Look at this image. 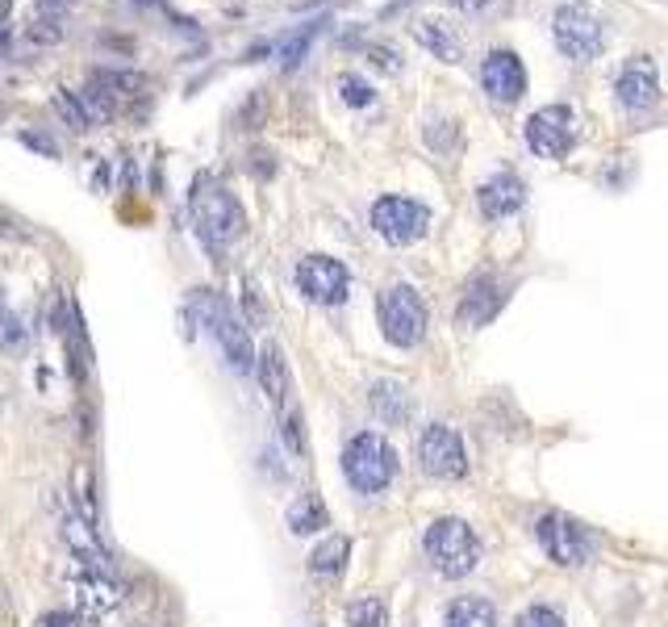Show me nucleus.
Masks as SVG:
<instances>
[{
    "label": "nucleus",
    "instance_id": "f257e3e1",
    "mask_svg": "<svg viewBox=\"0 0 668 627\" xmlns=\"http://www.w3.org/2000/svg\"><path fill=\"white\" fill-rule=\"evenodd\" d=\"M188 214H193V226H197L201 243L213 247V251L230 247L247 230V214H243V205H238V197L226 189L222 180H213V176H197L193 180V193H188Z\"/></svg>",
    "mask_w": 668,
    "mask_h": 627
},
{
    "label": "nucleus",
    "instance_id": "f03ea898",
    "mask_svg": "<svg viewBox=\"0 0 668 627\" xmlns=\"http://www.w3.org/2000/svg\"><path fill=\"white\" fill-rule=\"evenodd\" d=\"M343 477L355 494H385L397 477V452L389 448V439L376 431L351 435L343 448Z\"/></svg>",
    "mask_w": 668,
    "mask_h": 627
},
{
    "label": "nucleus",
    "instance_id": "7ed1b4c3",
    "mask_svg": "<svg viewBox=\"0 0 668 627\" xmlns=\"http://www.w3.org/2000/svg\"><path fill=\"white\" fill-rule=\"evenodd\" d=\"M193 310L213 331V339H218L222 356H226V364L234 368V373H251V368H255V347H251V335H247V322L230 310V301L222 293H213V289H197L193 293Z\"/></svg>",
    "mask_w": 668,
    "mask_h": 627
},
{
    "label": "nucleus",
    "instance_id": "20e7f679",
    "mask_svg": "<svg viewBox=\"0 0 668 627\" xmlns=\"http://www.w3.org/2000/svg\"><path fill=\"white\" fill-rule=\"evenodd\" d=\"M426 556H431L435 573L443 577H468L476 565H481V540H476V531L464 523V519H435L426 527V540H422Z\"/></svg>",
    "mask_w": 668,
    "mask_h": 627
},
{
    "label": "nucleus",
    "instance_id": "39448f33",
    "mask_svg": "<svg viewBox=\"0 0 668 627\" xmlns=\"http://www.w3.org/2000/svg\"><path fill=\"white\" fill-rule=\"evenodd\" d=\"M376 310H380V331H385V339L393 347H418L422 343L431 314H426V301L418 297L414 285H389L385 293H380Z\"/></svg>",
    "mask_w": 668,
    "mask_h": 627
},
{
    "label": "nucleus",
    "instance_id": "423d86ee",
    "mask_svg": "<svg viewBox=\"0 0 668 627\" xmlns=\"http://www.w3.org/2000/svg\"><path fill=\"white\" fill-rule=\"evenodd\" d=\"M535 540L547 552V561H556L564 569H577L593 556V531L581 519L564 515V510H547L535 523Z\"/></svg>",
    "mask_w": 668,
    "mask_h": 627
},
{
    "label": "nucleus",
    "instance_id": "0eeeda50",
    "mask_svg": "<svg viewBox=\"0 0 668 627\" xmlns=\"http://www.w3.org/2000/svg\"><path fill=\"white\" fill-rule=\"evenodd\" d=\"M552 34H556V46L564 51V59L572 63H589L602 55V42H606V26L602 17L593 13L589 5H560L556 17H552Z\"/></svg>",
    "mask_w": 668,
    "mask_h": 627
},
{
    "label": "nucleus",
    "instance_id": "6e6552de",
    "mask_svg": "<svg viewBox=\"0 0 668 627\" xmlns=\"http://www.w3.org/2000/svg\"><path fill=\"white\" fill-rule=\"evenodd\" d=\"M63 582L71 590V602H76V611L88 615V619H105L122 607V586L113 582V573L105 569H92L76 556H67V569H63Z\"/></svg>",
    "mask_w": 668,
    "mask_h": 627
},
{
    "label": "nucleus",
    "instance_id": "1a4fd4ad",
    "mask_svg": "<svg viewBox=\"0 0 668 627\" xmlns=\"http://www.w3.org/2000/svg\"><path fill=\"white\" fill-rule=\"evenodd\" d=\"M431 226V209L422 201H410V197H380L372 205V230L389 247H410L426 235Z\"/></svg>",
    "mask_w": 668,
    "mask_h": 627
},
{
    "label": "nucleus",
    "instance_id": "9d476101",
    "mask_svg": "<svg viewBox=\"0 0 668 627\" xmlns=\"http://www.w3.org/2000/svg\"><path fill=\"white\" fill-rule=\"evenodd\" d=\"M414 452H418V469H422L426 477L451 481V477H464V473H468L464 439H460V431H451V427H443V423L422 427Z\"/></svg>",
    "mask_w": 668,
    "mask_h": 627
},
{
    "label": "nucleus",
    "instance_id": "9b49d317",
    "mask_svg": "<svg viewBox=\"0 0 668 627\" xmlns=\"http://www.w3.org/2000/svg\"><path fill=\"white\" fill-rule=\"evenodd\" d=\"M577 143V118L568 105H543L527 118V147L543 159H564Z\"/></svg>",
    "mask_w": 668,
    "mask_h": 627
},
{
    "label": "nucleus",
    "instance_id": "f8f14e48",
    "mask_svg": "<svg viewBox=\"0 0 668 627\" xmlns=\"http://www.w3.org/2000/svg\"><path fill=\"white\" fill-rule=\"evenodd\" d=\"M297 289L309 301H318V306H343L351 289V272L339 260H330V255H305L297 264Z\"/></svg>",
    "mask_w": 668,
    "mask_h": 627
},
{
    "label": "nucleus",
    "instance_id": "ddd939ff",
    "mask_svg": "<svg viewBox=\"0 0 668 627\" xmlns=\"http://www.w3.org/2000/svg\"><path fill=\"white\" fill-rule=\"evenodd\" d=\"M506 293H510V281H501L497 272H476L472 281L464 285V297H460V310L456 318L464 327H485V322L506 306Z\"/></svg>",
    "mask_w": 668,
    "mask_h": 627
},
{
    "label": "nucleus",
    "instance_id": "4468645a",
    "mask_svg": "<svg viewBox=\"0 0 668 627\" xmlns=\"http://www.w3.org/2000/svg\"><path fill=\"white\" fill-rule=\"evenodd\" d=\"M481 84L493 101L510 105L527 92V67H522V59L514 51H489L481 59Z\"/></svg>",
    "mask_w": 668,
    "mask_h": 627
},
{
    "label": "nucleus",
    "instance_id": "2eb2a0df",
    "mask_svg": "<svg viewBox=\"0 0 668 627\" xmlns=\"http://www.w3.org/2000/svg\"><path fill=\"white\" fill-rule=\"evenodd\" d=\"M59 531H63V544H67V552L76 556V561L113 573V561H109V552H105V544H101V536H97V527H92L84 515H63V519H59Z\"/></svg>",
    "mask_w": 668,
    "mask_h": 627
},
{
    "label": "nucleus",
    "instance_id": "dca6fc26",
    "mask_svg": "<svg viewBox=\"0 0 668 627\" xmlns=\"http://www.w3.org/2000/svg\"><path fill=\"white\" fill-rule=\"evenodd\" d=\"M656 92H660V80H656V67L648 59H631L623 72H618L614 80V97L623 109H648L656 101Z\"/></svg>",
    "mask_w": 668,
    "mask_h": 627
},
{
    "label": "nucleus",
    "instance_id": "f3484780",
    "mask_svg": "<svg viewBox=\"0 0 668 627\" xmlns=\"http://www.w3.org/2000/svg\"><path fill=\"white\" fill-rule=\"evenodd\" d=\"M476 201H481L485 218H510L522 209V201H527V184H522L514 172H497L476 189Z\"/></svg>",
    "mask_w": 668,
    "mask_h": 627
},
{
    "label": "nucleus",
    "instance_id": "a211bd4d",
    "mask_svg": "<svg viewBox=\"0 0 668 627\" xmlns=\"http://www.w3.org/2000/svg\"><path fill=\"white\" fill-rule=\"evenodd\" d=\"M414 38L431 51L439 63H460L464 59V38L451 21H439V17H422L414 26Z\"/></svg>",
    "mask_w": 668,
    "mask_h": 627
},
{
    "label": "nucleus",
    "instance_id": "6ab92c4d",
    "mask_svg": "<svg viewBox=\"0 0 668 627\" xmlns=\"http://www.w3.org/2000/svg\"><path fill=\"white\" fill-rule=\"evenodd\" d=\"M255 373H259V385H264V393H268V402H272V406H284V402H289V389H293V381H289V360H284V352H280L276 343H264V347H259Z\"/></svg>",
    "mask_w": 668,
    "mask_h": 627
},
{
    "label": "nucleus",
    "instance_id": "aec40b11",
    "mask_svg": "<svg viewBox=\"0 0 668 627\" xmlns=\"http://www.w3.org/2000/svg\"><path fill=\"white\" fill-rule=\"evenodd\" d=\"M443 627H497V611L481 594H460L443 607Z\"/></svg>",
    "mask_w": 668,
    "mask_h": 627
},
{
    "label": "nucleus",
    "instance_id": "412c9836",
    "mask_svg": "<svg viewBox=\"0 0 668 627\" xmlns=\"http://www.w3.org/2000/svg\"><path fill=\"white\" fill-rule=\"evenodd\" d=\"M368 402H372L380 423H389V427H401L405 418H410V393H405L401 381H376L368 389Z\"/></svg>",
    "mask_w": 668,
    "mask_h": 627
},
{
    "label": "nucleus",
    "instance_id": "4be33fe9",
    "mask_svg": "<svg viewBox=\"0 0 668 627\" xmlns=\"http://www.w3.org/2000/svg\"><path fill=\"white\" fill-rule=\"evenodd\" d=\"M347 556H351V540L347 536H330V540H322L314 552H309V573L330 582V577H339L347 569Z\"/></svg>",
    "mask_w": 668,
    "mask_h": 627
},
{
    "label": "nucleus",
    "instance_id": "5701e85b",
    "mask_svg": "<svg viewBox=\"0 0 668 627\" xmlns=\"http://www.w3.org/2000/svg\"><path fill=\"white\" fill-rule=\"evenodd\" d=\"M284 523H289L293 536H314V531H322V527L330 523V515H326V506H322L318 494H301V498L289 506Z\"/></svg>",
    "mask_w": 668,
    "mask_h": 627
},
{
    "label": "nucleus",
    "instance_id": "b1692460",
    "mask_svg": "<svg viewBox=\"0 0 668 627\" xmlns=\"http://www.w3.org/2000/svg\"><path fill=\"white\" fill-rule=\"evenodd\" d=\"M347 623L351 627H389V607H385V598H351L347 602Z\"/></svg>",
    "mask_w": 668,
    "mask_h": 627
},
{
    "label": "nucleus",
    "instance_id": "393cba45",
    "mask_svg": "<svg viewBox=\"0 0 668 627\" xmlns=\"http://www.w3.org/2000/svg\"><path fill=\"white\" fill-rule=\"evenodd\" d=\"M71 498L80 502V515L88 523H97V485H92V464L80 460L76 473H71Z\"/></svg>",
    "mask_w": 668,
    "mask_h": 627
},
{
    "label": "nucleus",
    "instance_id": "a878e982",
    "mask_svg": "<svg viewBox=\"0 0 668 627\" xmlns=\"http://www.w3.org/2000/svg\"><path fill=\"white\" fill-rule=\"evenodd\" d=\"M314 38H318V26H301L297 34H289L276 46V59H280L284 72H293V67L305 59V51H309V42H314Z\"/></svg>",
    "mask_w": 668,
    "mask_h": 627
},
{
    "label": "nucleus",
    "instance_id": "bb28decb",
    "mask_svg": "<svg viewBox=\"0 0 668 627\" xmlns=\"http://www.w3.org/2000/svg\"><path fill=\"white\" fill-rule=\"evenodd\" d=\"M55 109H59V118H63V122H67L71 130H88V126H92L88 109H84V101L76 97V92L59 88V92H55Z\"/></svg>",
    "mask_w": 668,
    "mask_h": 627
},
{
    "label": "nucleus",
    "instance_id": "cd10ccee",
    "mask_svg": "<svg viewBox=\"0 0 668 627\" xmlns=\"http://www.w3.org/2000/svg\"><path fill=\"white\" fill-rule=\"evenodd\" d=\"M339 97H343L347 105H355V109H364V105H372L376 92H372V84H368V80L343 72V76H339Z\"/></svg>",
    "mask_w": 668,
    "mask_h": 627
},
{
    "label": "nucleus",
    "instance_id": "c85d7f7f",
    "mask_svg": "<svg viewBox=\"0 0 668 627\" xmlns=\"http://www.w3.org/2000/svg\"><path fill=\"white\" fill-rule=\"evenodd\" d=\"M92 80L105 84L109 92H142L147 88V76H138V72H97Z\"/></svg>",
    "mask_w": 668,
    "mask_h": 627
},
{
    "label": "nucleus",
    "instance_id": "c756f323",
    "mask_svg": "<svg viewBox=\"0 0 668 627\" xmlns=\"http://www.w3.org/2000/svg\"><path fill=\"white\" fill-rule=\"evenodd\" d=\"M280 439H284V448H289L293 456H305V435H301V414L289 410L280 418Z\"/></svg>",
    "mask_w": 668,
    "mask_h": 627
},
{
    "label": "nucleus",
    "instance_id": "7c9ffc66",
    "mask_svg": "<svg viewBox=\"0 0 668 627\" xmlns=\"http://www.w3.org/2000/svg\"><path fill=\"white\" fill-rule=\"evenodd\" d=\"M514 627H568V623H564V615L552 611V607H527V611L518 615Z\"/></svg>",
    "mask_w": 668,
    "mask_h": 627
},
{
    "label": "nucleus",
    "instance_id": "2f4dec72",
    "mask_svg": "<svg viewBox=\"0 0 668 627\" xmlns=\"http://www.w3.org/2000/svg\"><path fill=\"white\" fill-rule=\"evenodd\" d=\"M30 42H38V46H55V42H63V21H55V17H38L34 26H30Z\"/></svg>",
    "mask_w": 668,
    "mask_h": 627
},
{
    "label": "nucleus",
    "instance_id": "473e14b6",
    "mask_svg": "<svg viewBox=\"0 0 668 627\" xmlns=\"http://www.w3.org/2000/svg\"><path fill=\"white\" fill-rule=\"evenodd\" d=\"M0 347H5V352H21V347H26V327H21L13 314L0 318Z\"/></svg>",
    "mask_w": 668,
    "mask_h": 627
},
{
    "label": "nucleus",
    "instance_id": "72a5a7b5",
    "mask_svg": "<svg viewBox=\"0 0 668 627\" xmlns=\"http://www.w3.org/2000/svg\"><path fill=\"white\" fill-rule=\"evenodd\" d=\"M451 5H456L460 13H468V17H485L497 0H451Z\"/></svg>",
    "mask_w": 668,
    "mask_h": 627
},
{
    "label": "nucleus",
    "instance_id": "f704fd0d",
    "mask_svg": "<svg viewBox=\"0 0 668 627\" xmlns=\"http://www.w3.org/2000/svg\"><path fill=\"white\" fill-rule=\"evenodd\" d=\"M38 627H84L80 615H67V611H55V615H42Z\"/></svg>",
    "mask_w": 668,
    "mask_h": 627
},
{
    "label": "nucleus",
    "instance_id": "c9c22d12",
    "mask_svg": "<svg viewBox=\"0 0 668 627\" xmlns=\"http://www.w3.org/2000/svg\"><path fill=\"white\" fill-rule=\"evenodd\" d=\"M26 147H34V151H46V155H59V147H55L46 134H26Z\"/></svg>",
    "mask_w": 668,
    "mask_h": 627
},
{
    "label": "nucleus",
    "instance_id": "e433bc0d",
    "mask_svg": "<svg viewBox=\"0 0 668 627\" xmlns=\"http://www.w3.org/2000/svg\"><path fill=\"white\" fill-rule=\"evenodd\" d=\"M372 63H380V67H389V72H397V51H385V46H380V51H372Z\"/></svg>",
    "mask_w": 668,
    "mask_h": 627
},
{
    "label": "nucleus",
    "instance_id": "4c0bfd02",
    "mask_svg": "<svg viewBox=\"0 0 668 627\" xmlns=\"http://www.w3.org/2000/svg\"><path fill=\"white\" fill-rule=\"evenodd\" d=\"M42 9H67V5H76V0H38Z\"/></svg>",
    "mask_w": 668,
    "mask_h": 627
},
{
    "label": "nucleus",
    "instance_id": "58836bf2",
    "mask_svg": "<svg viewBox=\"0 0 668 627\" xmlns=\"http://www.w3.org/2000/svg\"><path fill=\"white\" fill-rule=\"evenodd\" d=\"M9 42H13V34H9V26H0V55L9 51Z\"/></svg>",
    "mask_w": 668,
    "mask_h": 627
},
{
    "label": "nucleus",
    "instance_id": "ea45409f",
    "mask_svg": "<svg viewBox=\"0 0 668 627\" xmlns=\"http://www.w3.org/2000/svg\"><path fill=\"white\" fill-rule=\"evenodd\" d=\"M0 318H5V293H0Z\"/></svg>",
    "mask_w": 668,
    "mask_h": 627
}]
</instances>
